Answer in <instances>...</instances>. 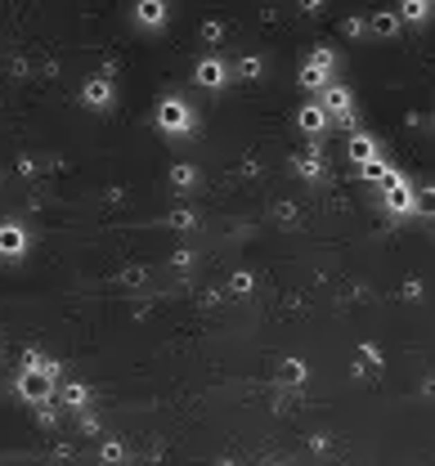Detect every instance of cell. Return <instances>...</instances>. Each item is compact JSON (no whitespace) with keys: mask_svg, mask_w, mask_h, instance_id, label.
<instances>
[{"mask_svg":"<svg viewBox=\"0 0 435 466\" xmlns=\"http://www.w3.org/2000/svg\"><path fill=\"white\" fill-rule=\"evenodd\" d=\"M157 117H162V126H166V130H184L188 112L179 108V103H162V112H157Z\"/></svg>","mask_w":435,"mask_h":466,"instance_id":"cell-1","label":"cell"},{"mask_svg":"<svg viewBox=\"0 0 435 466\" xmlns=\"http://www.w3.org/2000/svg\"><path fill=\"white\" fill-rule=\"evenodd\" d=\"M301 126H305V130H319V126H323V112H319V108H305V112H301Z\"/></svg>","mask_w":435,"mask_h":466,"instance_id":"cell-6","label":"cell"},{"mask_svg":"<svg viewBox=\"0 0 435 466\" xmlns=\"http://www.w3.org/2000/svg\"><path fill=\"white\" fill-rule=\"evenodd\" d=\"M139 18H144V23H162V5H157V0H144V5H139Z\"/></svg>","mask_w":435,"mask_h":466,"instance_id":"cell-5","label":"cell"},{"mask_svg":"<svg viewBox=\"0 0 435 466\" xmlns=\"http://www.w3.org/2000/svg\"><path fill=\"white\" fill-rule=\"evenodd\" d=\"M350 157H355V161L364 157L368 161V157H373V144H368V139H355V144H350Z\"/></svg>","mask_w":435,"mask_h":466,"instance_id":"cell-8","label":"cell"},{"mask_svg":"<svg viewBox=\"0 0 435 466\" xmlns=\"http://www.w3.org/2000/svg\"><path fill=\"white\" fill-rule=\"evenodd\" d=\"M0 247H5V251H18V247H23L18 229H0Z\"/></svg>","mask_w":435,"mask_h":466,"instance_id":"cell-7","label":"cell"},{"mask_svg":"<svg viewBox=\"0 0 435 466\" xmlns=\"http://www.w3.org/2000/svg\"><path fill=\"white\" fill-rule=\"evenodd\" d=\"M418 206H422L427 215H435V188H427V193H422V202H418Z\"/></svg>","mask_w":435,"mask_h":466,"instance_id":"cell-9","label":"cell"},{"mask_svg":"<svg viewBox=\"0 0 435 466\" xmlns=\"http://www.w3.org/2000/svg\"><path fill=\"white\" fill-rule=\"evenodd\" d=\"M386 193H391V206H400V211L409 206V188H404L400 179H391V184H386Z\"/></svg>","mask_w":435,"mask_h":466,"instance_id":"cell-4","label":"cell"},{"mask_svg":"<svg viewBox=\"0 0 435 466\" xmlns=\"http://www.w3.org/2000/svg\"><path fill=\"white\" fill-rule=\"evenodd\" d=\"M220 77H224V72H220V63H215V59H206L202 68H197V81H202V85H220Z\"/></svg>","mask_w":435,"mask_h":466,"instance_id":"cell-3","label":"cell"},{"mask_svg":"<svg viewBox=\"0 0 435 466\" xmlns=\"http://www.w3.org/2000/svg\"><path fill=\"white\" fill-rule=\"evenodd\" d=\"M23 395H32V399L50 395V377H36V373H27V377H23Z\"/></svg>","mask_w":435,"mask_h":466,"instance_id":"cell-2","label":"cell"},{"mask_svg":"<svg viewBox=\"0 0 435 466\" xmlns=\"http://www.w3.org/2000/svg\"><path fill=\"white\" fill-rule=\"evenodd\" d=\"M283 382H301V364H283Z\"/></svg>","mask_w":435,"mask_h":466,"instance_id":"cell-10","label":"cell"}]
</instances>
